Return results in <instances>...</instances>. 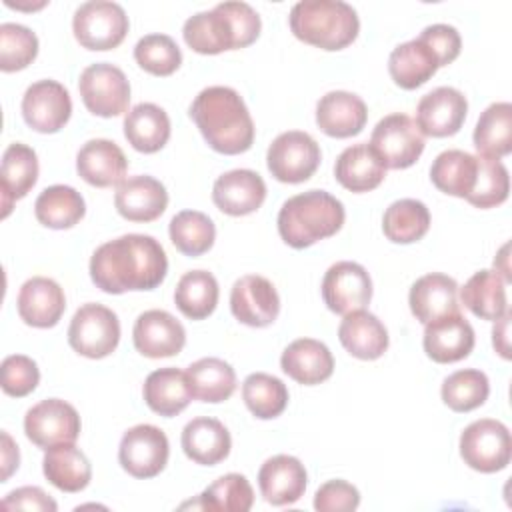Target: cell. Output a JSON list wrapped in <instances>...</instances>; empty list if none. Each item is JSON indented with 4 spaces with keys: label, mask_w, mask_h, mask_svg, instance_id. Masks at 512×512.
<instances>
[{
    "label": "cell",
    "mask_w": 512,
    "mask_h": 512,
    "mask_svg": "<svg viewBox=\"0 0 512 512\" xmlns=\"http://www.w3.org/2000/svg\"><path fill=\"white\" fill-rule=\"evenodd\" d=\"M408 304L414 318L422 324H428L446 314L460 312L458 284L454 278L442 272L424 274L412 284Z\"/></svg>",
    "instance_id": "484cf974"
},
{
    "label": "cell",
    "mask_w": 512,
    "mask_h": 512,
    "mask_svg": "<svg viewBox=\"0 0 512 512\" xmlns=\"http://www.w3.org/2000/svg\"><path fill=\"white\" fill-rule=\"evenodd\" d=\"M78 90L84 106L94 116L112 118L128 110L130 82L126 74L108 62H96L82 70Z\"/></svg>",
    "instance_id": "30bf717a"
},
{
    "label": "cell",
    "mask_w": 512,
    "mask_h": 512,
    "mask_svg": "<svg viewBox=\"0 0 512 512\" xmlns=\"http://www.w3.org/2000/svg\"><path fill=\"white\" fill-rule=\"evenodd\" d=\"M306 482V468L296 456H272L258 470L260 494L272 506H286L298 502L306 492Z\"/></svg>",
    "instance_id": "603a6c76"
},
{
    "label": "cell",
    "mask_w": 512,
    "mask_h": 512,
    "mask_svg": "<svg viewBox=\"0 0 512 512\" xmlns=\"http://www.w3.org/2000/svg\"><path fill=\"white\" fill-rule=\"evenodd\" d=\"M118 342L120 322L116 312L96 302H88L74 312L68 326V344L80 356L106 358L116 350Z\"/></svg>",
    "instance_id": "52a82bcc"
},
{
    "label": "cell",
    "mask_w": 512,
    "mask_h": 512,
    "mask_svg": "<svg viewBox=\"0 0 512 512\" xmlns=\"http://www.w3.org/2000/svg\"><path fill=\"white\" fill-rule=\"evenodd\" d=\"M322 298L334 314L364 310L372 298L370 274L358 262H336L322 278Z\"/></svg>",
    "instance_id": "5bb4252c"
},
{
    "label": "cell",
    "mask_w": 512,
    "mask_h": 512,
    "mask_svg": "<svg viewBox=\"0 0 512 512\" xmlns=\"http://www.w3.org/2000/svg\"><path fill=\"white\" fill-rule=\"evenodd\" d=\"M418 38H422L432 48V52L438 56L440 68L452 64L458 58L460 48H462V38H460L458 30L448 24L426 26Z\"/></svg>",
    "instance_id": "f5cc1de1"
},
{
    "label": "cell",
    "mask_w": 512,
    "mask_h": 512,
    "mask_svg": "<svg viewBox=\"0 0 512 512\" xmlns=\"http://www.w3.org/2000/svg\"><path fill=\"white\" fill-rule=\"evenodd\" d=\"M18 316L34 328H52L66 310V296L60 284L46 276L28 278L18 292Z\"/></svg>",
    "instance_id": "44dd1931"
},
{
    "label": "cell",
    "mask_w": 512,
    "mask_h": 512,
    "mask_svg": "<svg viewBox=\"0 0 512 512\" xmlns=\"http://www.w3.org/2000/svg\"><path fill=\"white\" fill-rule=\"evenodd\" d=\"M86 214V204L82 194L64 184H54L44 188L34 202L36 220L52 230H66L76 226Z\"/></svg>",
    "instance_id": "d590c367"
},
{
    "label": "cell",
    "mask_w": 512,
    "mask_h": 512,
    "mask_svg": "<svg viewBox=\"0 0 512 512\" xmlns=\"http://www.w3.org/2000/svg\"><path fill=\"white\" fill-rule=\"evenodd\" d=\"M442 400L444 404L454 412H470L480 408L488 394H490V382L488 376L482 370L476 368H464L452 372L442 382Z\"/></svg>",
    "instance_id": "bcb514c9"
},
{
    "label": "cell",
    "mask_w": 512,
    "mask_h": 512,
    "mask_svg": "<svg viewBox=\"0 0 512 512\" xmlns=\"http://www.w3.org/2000/svg\"><path fill=\"white\" fill-rule=\"evenodd\" d=\"M42 470L46 480L62 492H80L90 484L92 466L86 454L70 444H56L46 450Z\"/></svg>",
    "instance_id": "836d02e7"
},
{
    "label": "cell",
    "mask_w": 512,
    "mask_h": 512,
    "mask_svg": "<svg viewBox=\"0 0 512 512\" xmlns=\"http://www.w3.org/2000/svg\"><path fill=\"white\" fill-rule=\"evenodd\" d=\"M128 170V160L122 148L106 138L88 140L76 154L78 176L96 188L120 186Z\"/></svg>",
    "instance_id": "7402d4cb"
},
{
    "label": "cell",
    "mask_w": 512,
    "mask_h": 512,
    "mask_svg": "<svg viewBox=\"0 0 512 512\" xmlns=\"http://www.w3.org/2000/svg\"><path fill=\"white\" fill-rule=\"evenodd\" d=\"M38 180V156L36 152L22 144H10L2 154L0 166V190H2V218L12 210V204L24 198Z\"/></svg>",
    "instance_id": "f1b7e54d"
},
{
    "label": "cell",
    "mask_w": 512,
    "mask_h": 512,
    "mask_svg": "<svg viewBox=\"0 0 512 512\" xmlns=\"http://www.w3.org/2000/svg\"><path fill=\"white\" fill-rule=\"evenodd\" d=\"M370 148L386 168H410L424 152V136L408 114H388L372 130Z\"/></svg>",
    "instance_id": "8fae6325"
},
{
    "label": "cell",
    "mask_w": 512,
    "mask_h": 512,
    "mask_svg": "<svg viewBox=\"0 0 512 512\" xmlns=\"http://www.w3.org/2000/svg\"><path fill=\"white\" fill-rule=\"evenodd\" d=\"M182 450L184 454L202 466H214L228 458L232 448V438L228 428L208 416L192 418L182 430Z\"/></svg>",
    "instance_id": "83f0119b"
},
{
    "label": "cell",
    "mask_w": 512,
    "mask_h": 512,
    "mask_svg": "<svg viewBox=\"0 0 512 512\" xmlns=\"http://www.w3.org/2000/svg\"><path fill=\"white\" fill-rule=\"evenodd\" d=\"M190 118L206 144L226 156L250 150L254 122L242 96L230 86H208L190 104Z\"/></svg>",
    "instance_id": "7a4b0ae2"
},
{
    "label": "cell",
    "mask_w": 512,
    "mask_h": 512,
    "mask_svg": "<svg viewBox=\"0 0 512 512\" xmlns=\"http://www.w3.org/2000/svg\"><path fill=\"white\" fill-rule=\"evenodd\" d=\"M38 56L36 34L14 22L0 24V70L18 72L34 62Z\"/></svg>",
    "instance_id": "681fc988"
},
{
    "label": "cell",
    "mask_w": 512,
    "mask_h": 512,
    "mask_svg": "<svg viewBox=\"0 0 512 512\" xmlns=\"http://www.w3.org/2000/svg\"><path fill=\"white\" fill-rule=\"evenodd\" d=\"M360 504V492L346 480H328L314 494V508L320 512H350Z\"/></svg>",
    "instance_id": "816d5d0a"
},
{
    "label": "cell",
    "mask_w": 512,
    "mask_h": 512,
    "mask_svg": "<svg viewBox=\"0 0 512 512\" xmlns=\"http://www.w3.org/2000/svg\"><path fill=\"white\" fill-rule=\"evenodd\" d=\"M280 368L294 382L316 386L332 376L334 358L324 342L314 338H298L284 348L280 356Z\"/></svg>",
    "instance_id": "4316f807"
},
{
    "label": "cell",
    "mask_w": 512,
    "mask_h": 512,
    "mask_svg": "<svg viewBox=\"0 0 512 512\" xmlns=\"http://www.w3.org/2000/svg\"><path fill=\"white\" fill-rule=\"evenodd\" d=\"M322 152L318 142L302 130H288L278 134L266 152L270 174L278 182L300 184L306 182L320 166Z\"/></svg>",
    "instance_id": "9c48e42d"
},
{
    "label": "cell",
    "mask_w": 512,
    "mask_h": 512,
    "mask_svg": "<svg viewBox=\"0 0 512 512\" xmlns=\"http://www.w3.org/2000/svg\"><path fill=\"white\" fill-rule=\"evenodd\" d=\"M242 398L246 408L260 420H272L280 416L288 406L286 384L266 372H254L246 376L242 384Z\"/></svg>",
    "instance_id": "f6af8a7d"
},
{
    "label": "cell",
    "mask_w": 512,
    "mask_h": 512,
    "mask_svg": "<svg viewBox=\"0 0 512 512\" xmlns=\"http://www.w3.org/2000/svg\"><path fill=\"white\" fill-rule=\"evenodd\" d=\"M254 504V490L246 476L230 472L214 480L196 502L194 508L216 510V512H248Z\"/></svg>",
    "instance_id": "7bdbcfd3"
},
{
    "label": "cell",
    "mask_w": 512,
    "mask_h": 512,
    "mask_svg": "<svg viewBox=\"0 0 512 512\" xmlns=\"http://www.w3.org/2000/svg\"><path fill=\"white\" fill-rule=\"evenodd\" d=\"M20 452L18 446L12 442L8 432H2V482L10 478V474L18 468Z\"/></svg>",
    "instance_id": "9f6ffc18"
},
{
    "label": "cell",
    "mask_w": 512,
    "mask_h": 512,
    "mask_svg": "<svg viewBox=\"0 0 512 512\" xmlns=\"http://www.w3.org/2000/svg\"><path fill=\"white\" fill-rule=\"evenodd\" d=\"M80 428L82 424L76 408L60 398H46L34 404L24 416L26 438L42 450L56 444L76 442Z\"/></svg>",
    "instance_id": "4fadbf2b"
},
{
    "label": "cell",
    "mask_w": 512,
    "mask_h": 512,
    "mask_svg": "<svg viewBox=\"0 0 512 512\" xmlns=\"http://www.w3.org/2000/svg\"><path fill=\"white\" fill-rule=\"evenodd\" d=\"M334 176L350 192H370L386 178V166L368 142L348 146L336 158Z\"/></svg>",
    "instance_id": "1f68e13d"
},
{
    "label": "cell",
    "mask_w": 512,
    "mask_h": 512,
    "mask_svg": "<svg viewBox=\"0 0 512 512\" xmlns=\"http://www.w3.org/2000/svg\"><path fill=\"white\" fill-rule=\"evenodd\" d=\"M72 114L68 90L56 80H38L22 96L24 122L42 134H54L66 126Z\"/></svg>",
    "instance_id": "9a60e30c"
},
{
    "label": "cell",
    "mask_w": 512,
    "mask_h": 512,
    "mask_svg": "<svg viewBox=\"0 0 512 512\" xmlns=\"http://www.w3.org/2000/svg\"><path fill=\"white\" fill-rule=\"evenodd\" d=\"M266 198L262 176L248 168H236L216 178L212 186V202L228 216H246L256 212Z\"/></svg>",
    "instance_id": "ffe728a7"
},
{
    "label": "cell",
    "mask_w": 512,
    "mask_h": 512,
    "mask_svg": "<svg viewBox=\"0 0 512 512\" xmlns=\"http://www.w3.org/2000/svg\"><path fill=\"white\" fill-rule=\"evenodd\" d=\"M130 28L124 8L116 2L92 0L78 6L72 18V32L86 50H112L122 44Z\"/></svg>",
    "instance_id": "8992f818"
},
{
    "label": "cell",
    "mask_w": 512,
    "mask_h": 512,
    "mask_svg": "<svg viewBox=\"0 0 512 512\" xmlns=\"http://www.w3.org/2000/svg\"><path fill=\"white\" fill-rule=\"evenodd\" d=\"M144 402L146 406L166 418L180 414L192 400L186 372L180 368H158L144 380Z\"/></svg>",
    "instance_id": "d6a6232c"
},
{
    "label": "cell",
    "mask_w": 512,
    "mask_h": 512,
    "mask_svg": "<svg viewBox=\"0 0 512 512\" xmlns=\"http://www.w3.org/2000/svg\"><path fill=\"white\" fill-rule=\"evenodd\" d=\"M424 326V352L434 362L452 364L470 356L474 348V328L460 312L446 314Z\"/></svg>",
    "instance_id": "d6986e66"
},
{
    "label": "cell",
    "mask_w": 512,
    "mask_h": 512,
    "mask_svg": "<svg viewBox=\"0 0 512 512\" xmlns=\"http://www.w3.org/2000/svg\"><path fill=\"white\" fill-rule=\"evenodd\" d=\"M368 120L364 100L346 90H332L316 104V124L332 138H350L362 132Z\"/></svg>",
    "instance_id": "d4e9b609"
},
{
    "label": "cell",
    "mask_w": 512,
    "mask_h": 512,
    "mask_svg": "<svg viewBox=\"0 0 512 512\" xmlns=\"http://www.w3.org/2000/svg\"><path fill=\"white\" fill-rule=\"evenodd\" d=\"M220 288L214 274L208 270L186 272L174 290V302L178 310L190 320L208 318L218 304Z\"/></svg>",
    "instance_id": "60d3db41"
},
{
    "label": "cell",
    "mask_w": 512,
    "mask_h": 512,
    "mask_svg": "<svg viewBox=\"0 0 512 512\" xmlns=\"http://www.w3.org/2000/svg\"><path fill=\"white\" fill-rule=\"evenodd\" d=\"M462 304L482 320H498L508 312L506 282L496 270H478L460 288Z\"/></svg>",
    "instance_id": "8d00e7d4"
},
{
    "label": "cell",
    "mask_w": 512,
    "mask_h": 512,
    "mask_svg": "<svg viewBox=\"0 0 512 512\" xmlns=\"http://www.w3.org/2000/svg\"><path fill=\"white\" fill-rule=\"evenodd\" d=\"M170 456L166 434L154 424H136L128 428L118 446L120 466L134 478L158 476Z\"/></svg>",
    "instance_id": "7c38bea8"
},
{
    "label": "cell",
    "mask_w": 512,
    "mask_h": 512,
    "mask_svg": "<svg viewBox=\"0 0 512 512\" xmlns=\"http://www.w3.org/2000/svg\"><path fill=\"white\" fill-rule=\"evenodd\" d=\"M340 344L360 360H376L388 350V330L378 316L366 310L344 314L338 326Z\"/></svg>",
    "instance_id": "f546056e"
},
{
    "label": "cell",
    "mask_w": 512,
    "mask_h": 512,
    "mask_svg": "<svg viewBox=\"0 0 512 512\" xmlns=\"http://www.w3.org/2000/svg\"><path fill=\"white\" fill-rule=\"evenodd\" d=\"M134 60L154 76H170L182 64V52L168 34H146L134 46Z\"/></svg>",
    "instance_id": "7dc6e473"
},
{
    "label": "cell",
    "mask_w": 512,
    "mask_h": 512,
    "mask_svg": "<svg viewBox=\"0 0 512 512\" xmlns=\"http://www.w3.org/2000/svg\"><path fill=\"white\" fill-rule=\"evenodd\" d=\"M114 206L118 214L130 222H152L164 214L168 192L164 184L152 176H132L116 188Z\"/></svg>",
    "instance_id": "cb8c5ba5"
},
{
    "label": "cell",
    "mask_w": 512,
    "mask_h": 512,
    "mask_svg": "<svg viewBox=\"0 0 512 512\" xmlns=\"http://www.w3.org/2000/svg\"><path fill=\"white\" fill-rule=\"evenodd\" d=\"M2 506L8 510H36V512H56L58 504L38 486H22L6 494Z\"/></svg>",
    "instance_id": "db71d44e"
},
{
    "label": "cell",
    "mask_w": 512,
    "mask_h": 512,
    "mask_svg": "<svg viewBox=\"0 0 512 512\" xmlns=\"http://www.w3.org/2000/svg\"><path fill=\"white\" fill-rule=\"evenodd\" d=\"M508 192H510V176L506 166L500 160L478 156L476 184L470 196L466 198V202L486 210L506 202Z\"/></svg>",
    "instance_id": "c3c4849f"
},
{
    "label": "cell",
    "mask_w": 512,
    "mask_h": 512,
    "mask_svg": "<svg viewBox=\"0 0 512 512\" xmlns=\"http://www.w3.org/2000/svg\"><path fill=\"white\" fill-rule=\"evenodd\" d=\"M168 272L162 244L148 234H124L98 246L90 258V278L106 294L154 290Z\"/></svg>",
    "instance_id": "6da1fadb"
},
{
    "label": "cell",
    "mask_w": 512,
    "mask_h": 512,
    "mask_svg": "<svg viewBox=\"0 0 512 512\" xmlns=\"http://www.w3.org/2000/svg\"><path fill=\"white\" fill-rule=\"evenodd\" d=\"M132 340L136 350L146 358H170L182 352L186 330L170 312L154 308L136 318Z\"/></svg>",
    "instance_id": "ac0fdd59"
},
{
    "label": "cell",
    "mask_w": 512,
    "mask_h": 512,
    "mask_svg": "<svg viewBox=\"0 0 512 512\" xmlns=\"http://www.w3.org/2000/svg\"><path fill=\"white\" fill-rule=\"evenodd\" d=\"M186 378L190 384L192 398L200 402L218 404L228 400L236 390L234 368L214 356L200 358L186 368Z\"/></svg>",
    "instance_id": "ab89813d"
},
{
    "label": "cell",
    "mask_w": 512,
    "mask_h": 512,
    "mask_svg": "<svg viewBox=\"0 0 512 512\" xmlns=\"http://www.w3.org/2000/svg\"><path fill=\"white\" fill-rule=\"evenodd\" d=\"M478 174V156L464 150H444L440 152L430 166L432 184L456 198H468Z\"/></svg>",
    "instance_id": "f35d334b"
},
{
    "label": "cell",
    "mask_w": 512,
    "mask_h": 512,
    "mask_svg": "<svg viewBox=\"0 0 512 512\" xmlns=\"http://www.w3.org/2000/svg\"><path fill=\"white\" fill-rule=\"evenodd\" d=\"M474 148L482 158L500 160L512 152V104L494 102L478 118Z\"/></svg>",
    "instance_id": "74e56055"
},
{
    "label": "cell",
    "mask_w": 512,
    "mask_h": 512,
    "mask_svg": "<svg viewBox=\"0 0 512 512\" xmlns=\"http://www.w3.org/2000/svg\"><path fill=\"white\" fill-rule=\"evenodd\" d=\"M288 22L298 40L328 52L350 46L360 32L356 10L342 0L296 2L290 10Z\"/></svg>",
    "instance_id": "5b68a950"
},
{
    "label": "cell",
    "mask_w": 512,
    "mask_h": 512,
    "mask_svg": "<svg viewBox=\"0 0 512 512\" xmlns=\"http://www.w3.org/2000/svg\"><path fill=\"white\" fill-rule=\"evenodd\" d=\"M438 68V56L422 38H414L396 46L388 58L390 78L404 90H414L426 84L438 72Z\"/></svg>",
    "instance_id": "4dcf8cb0"
},
{
    "label": "cell",
    "mask_w": 512,
    "mask_h": 512,
    "mask_svg": "<svg viewBox=\"0 0 512 512\" xmlns=\"http://www.w3.org/2000/svg\"><path fill=\"white\" fill-rule=\"evenodd\" d=\"M466 114V96L452 86H440L420 98L414 122L422 136L446 138L462 128Z\"/></svg>",
    "instance_id": "2e32d148"
},
{
    "label": "cell",
    "mask_w": 512,
    "mask_h": 512,
    "mask_svg": "<svg viewBox=\"0 0 512 512\" xmlns=\"http://www.w3.org/2000/svg\"><path fill=\"white\" fill-rule=\"evenodd\" d=\"M124 136L134 150L154 154L170 138V118L160 106L140 102L124 118Z\"/></svg>",
    "instance_id": "e575fe53"
},
{
    "label": "cell",
    "mask_w": 512,
    "mask_h": 512,
    "mask_svg": "<svg viewBox=\"0 0 512 512\" xmlns=\"http://www.w3.org/2000/svg\"><path fill=\"white\" fill-rule=\"evenodd\" d=\"M230 310L238 322L264 328L278 318L280 296L268 278L246 274L238 278L230 290Z\"/></svg>",
    "instance_id": "e0dca14e"
},
{
    "label": "cell",
    "mask_w": 512,
    "mask_h": 512,
    "mask_svg": "<svg viewBox=\"0 0 512 512\" xmlns=\"http://www.w3.org/2000/svg\"><path fill=\"white\" fill-rule=\"evenodd\" d=\"M430 228V212L424 202L402 198L392 202L382 218L384 236L394 244H412L424 238Z\"/></svg>",
    "instance_id": "b9f144b4"
},
{
    "label": "cell",
    "mask_w": 512,
    "mask_h": 512,
    "mask_svg": "<svg viewBox=\"0 0 512 512\" xmlns=\"http://www.w3.org/2000/svg\"><path fill=\"white\" fill-rule=\"evenodd\" d=\"M260 16L246 2H222L184 22V42L198 54L246 48L260 36Z\"/></svg>",
    "instance_id": "3957f363"
},
{
    "label": "cell",
    "mask_w": 512,
    "mask_h": 512,
    "mask_svg": "<svg viewBox=\"0 0 512 512\" xmlns=\"http://www.w3.org/2000/svg\"><path fill=\"white\" fill-rule=\"evenodd\" d=\"M40 382V370L30 356L12 354L2 360L0 384L8 396L24 398L36 390Z\"/></svg>",
    "instance_id": "f907efd6"
},
{
    "label": "cell",
    "mask_w": 512,
    "mask_h": 512,
    "mask_svg": "<svg viewBox=\"0 0 512 512\" xmlns=\"http://www.w3.org/2000/svg\"><path fill=\"white\" fill-rule=\"evenodd\" d=\"M460 456L476 472L494 474L510 464L512 438L500 420L482 418L460 434Z\"/></svg>",
    "instance_id": "ba28073f"
},
{
    "label": "cell",
    "mask_w": 512,
    "mask_h": 512,
    "mask_svg": "<svg viewBox=\"0 0 512 512\" xmlns=\"http://www.w3.org/2000/svg\"><path fill=\"white\" fill-rule=\"evenodd\" d=\"M510 312H504L498 320H494V330H492V344L494 350L504 358L510 360Z\"/></svg>",
    "instance_id": "11a10c76"
},
{
    "label": "cell",
    "mask_w": 512,
    "mask_h": 512,
    "mask_svg": "<svg viewBox=\"0 0 512 512\" xmlns=\"http://www.w3.org/2000/svg\"><path fill=\"white\" fill-rule=\"evenodd\" d=\"M346 220L344 204L326 190H308L288 198L278 212L280 238L296 248H308L334 236Z\"/></svg>",
    "instance_id": "277c9868"
},
{
    "label": "cell",
    "mask_w": 512,
    "mask_h": 512,
    "mask_svg": "<svg viewBox=\"0 0 512 512\" xmlns=\"http://www.w3.org/2000/svg\"><path fill=\"white\" fill-rule=\"evenodd\" d=\"M168 234L178 252L194 258L214 246L216 226L204 212L182 210L170 220Z\"/></svg>",
    "instance_id": "ee69618b"
}]
</instances>
